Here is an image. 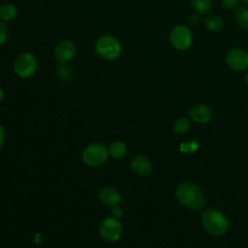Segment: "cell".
<instances>
[{
  "label": "cell",
  "mask_w": 248,
  "mask_h": 248,
  "mask_svg": "<svg viewBox=\"0 0 248 248\" xmlns=\"http://www.w3.org/2000/svg\"><path fill=\"white\" fill-rule=\"evenodd\" d=\"M176 198L181 204L191 209H200L204 204V199L201 190L191 182H183L178 185Z\"/></svg>",
  "instance_id": "cell-1"
},
{
  "label": "cell",
  "mask_w": 248,
  "mask_h": 248,
  "mask_svg": "<svg viewBox=\"0 0 248 248\" xmlns=\"http://www.w3.org/2000/svg\"><path fill=\"white\" fill-rule=\"evenodd\" d=\"M204 229L211 234L222 235L229 227L227 218L216 209H207L203 212L202 217Z\"/></svg>",
  "instance_id": "cell-2"
},
{
  "label": "cell",
  "mask_w": 248,
  "mask_h": 248,
  "mask_svg": "<svg viewBox=\"0 0 248 248\" xmlns=\"http://www.w3.org/2000/svg\"><path fill=\"white\" fill-rule=\"evenodd\" d=\"M95 50L102 58L106 60H114L121 53V44L112 35H103L97 40Z\"/></svg>",
  "instance_id": "cell-3"
},
{
  "label": "cell",
  "mask_w": 248,
  "mask_h": 248,
  "mask_svg": "<svg viewBox=\"0 0 248 248\" xmlns=\"http://www.w3.org/2000/svg\"><path fill=\"white\" fill-rule=\"evenodd\" d=\"M108 149L102 143H92L85 147L82 152L84 163L90 167L103 165L108 157Z\"/></svg>",
  "instance_id": "cell-4"
},
{
  "label": "cell",
  "mask_w": 248,
  "mask_h": 248,
  "mask_svg": "<svg viewBox=\"0 0 248 248\" xmlns=\"http://www.w3.org/2000/svg\"><path fill=\"white\" fill-rule=\"evenodd\" d=\"M14 70L16 74L22 78L32 77L37 70L36 57L31 52L19 54L14 63Z\"/></svg>",
  "instance_id": "cell-5"
},
{
  "label": "cell",
  "mask_w": 248,
  "mask_h": 248,
  "mask_svg": "<svg viewBox=\"0 0 248 248\" xmlns=\"http://www.w3.org/2000/svg\"><path fill=\"white\" fill-rule=\"evenodd\" d=\"M123 227L117 218L112 216L102 220L99 225V232L102 238L108 241H115L122 235Z\"/></svg>",
  "instance_id": "cell-6"
},
{
  "label": "cell",
  "mask_w": 248,
  "mask_h": 248,
  "mask_svg": "<svg viewBox=\"0 0 248 248\" xmlns=\"http://www.w3.org/2000/svg\"><path fill=\"white\" fill-rule=\"evenodd\" d=\"M170 41L175 48L187 49L192 44V33L186 26L176 25L170 30Z\"/></svg>",
  "instance_id": "cell-7"
},
{
  "label": "cell",
  "mask_w": 248,
  "mask_h": 248,
  "mask_svg": "<svg viewBox=\"0 0 248 248\" xmlns=\"http://www.w3.org/2000/svg\"><path fill=\"white\" fill-rule=\"evenodd\" d=\"M226 61L234 71H243L248 67V53L240 48H233L227 53Z\"/></svg>",
  "instance_id": "cell-8"
},
{
  "label": "cell",
  "mask_w": 248,
  "mask_h": 248,
  "mask_svg": "<svg viewBox=\"0 0 248 248\" xmlns=\"http://www.w3.org/2000/svg\"><path fill=\"white\" fill-rule=\"evenodd\" d=\"M76 51V46L72 41L63 40L55 46L54 57L58 62L66 63L75 57Z\"/></svg>",
  "instance_id": "cell-9"
},
{
  "label": "cell",
  "mask_w": 248,
  "mask_h": 248,
  "mask_svg": "<svg viewBox=\"0 0 248 248\" xmlns=\"http://www.w3.org/2000/svg\"><path fill=\"white\" fill-rule=\"evenodd\" d=\"M189 114L193 120L199 123H205L212 116V109L206 105H196L189 110Z\"/></svg>",
  "instance_id": "cell-10"
},
{
  "label": "cell",
  "mask_w": 248,
  "mask_h": 248,
  "mask_svg": "<svg viewBox=\"0 0 248 248\" xmlns=\"http://www.w3.org/2000/svg\"><path fill=\"white\" fill-rule=\"evenodd\" d=\"M131 168L133 171L140 176L147 175L151 171V163L147 157L143 155H138L133 158L131 163Z\"/></svg>",
  "instance_id": "cell-11"
},
{
  "label": "cell",
  "mask_w": 248,
  "mask_h": 248,
  "mask_svg": "<svg viewBox=\"0 0 248 248\" xmlns=\"http://www.w3.org/2000/svg\"><path fill=\"white\" fill-rule=\"evenodd\" d=\"M99 199L101 202L110 207L118 205L121 201L120 194L112 187H104L99 192Z\"/></svg>",
  "instance_id": "cell-12"
},
{
  "label": "cell",
  "mask_w": 248,
  "mask_h": 248,
  "mask_svg": "<svg viewBox=\"0 0 248 248\" xmlns=\"http://www.w3.org/2000/svg\"><path fill=\"white\" fill-rule=\"evenodd\" d=\"M204 24L205 27L211 32H219L224 27L223 19L216 15L207 16L204 19Z\"/></svg>",
  "instance_id": "cell-13"
},
{
  "label": "cell",
  "mask_w": 248,
  "mask_h": 248,
  "mask_svg": "<svg viewBox=\"0 0 248 248\" xmlns=\"http://www.w3.org/2000/svg\"><path fill=\"white\" fill-rule=\"evenodd\" d=\"M17 15V10L15 5L6 3L0 5V18L4 21L14 19Z\"/></svg>",
  "instance_id": "cell-14"
},
{
  "label": "cell",
  "mask_w": 248,
  "mask_h": 248,
  "mask_svg": "<svg viewBox=\"0 0 248 248\" xmlns=\"http://www.w3.org/2000/svg\"><path fill=\"white\" fill-rule=\"evenodd\" d=\"M108 154L115 158V159H120L126 154V145L122 141H113L110 143L108 146Z\"/></svg>",
  "instance_id": "cell-15"
},
{
  "label": "cell",
  "mask_w": 248,
  "mask_h": 248,
  "mask_svg": "<svg viewBox=\"0 0 248 248\" xmlns=\"http://www.w3.org/2000/svg\"><path fill=\"white\" fill-rule=\"evenodd\" d=\"M190 3L193 9L200 15L208 13L212 6L211 0H190Z\"/></svg>",
  "instance_id": "cell-16"
},
{
  "label": "cell",
  "mask_w": 248,
  "mask_h": 248,
  "mask_svg": "<svg viewBox=\"0 0 248 248\" xmlns=\"http://www.w3.org/2000/svg\"><path fill=\"white\" fill-rule=\"evenodd\" d=\"M234 18L236 23L242 28H248V8L239 7L235 10Z\"/></svg>",
  "instance_id": "cell-17"
},
{
  "label": "cell",
  "mask_w": 248,
  "mask_h": 248,
  "mask_svg": "<svg viewBox=\"0 0 248 248\" xmlns=\"http://www.w3.org/2000/svg\"><path fill=\"white\" fill-rule=\"evenodd\" d=\"M189 128H190V122L188 121V119L184 117L178 118L174 123V131L177 134H184L189 130Z\"/></svg>",
  "instance_id": "cell-18"
},
{
  "label": "cell",
  "mask_w": 248,
  "mask_h": 248,
  "mask_svg": "<svg viewBox=\"0 0 248 248\" xmlns=\"http://www.w3.org/2000/svg\"><path fill=\"white\" fill-rule=\"evenodd\" d=\"M57 75L62 80H69L72 77V72L69 67L64 65V63H60V65L57 67Z\"/></svg>",
  "instance_id": "cell-19"
},
{
  "label": "cell",
  "mask_w": 248,
  "mask_h": 248,
  "mask_svg": "<svg viewBox=\"0 0 248 248\" xmlns=\"http://www.w3.org/2000/svg\"><path fill=\"white\" fill-rule=\"evenodd\" d=\"M179 148H180V151L183 153H191V152H195L199 148V143L197 141L182 142Z\"/></svg>",
  "instance_id": "cell-20"
},
{
  "label": "cell",
  "mask_w": 248,
  "mask_h": 248,
  "mask_svg": "<svg viewBox=\"0 0 248 248\" xmlns=\"http://www.w3.org/2000/svg\"><path fill=\"white\" fill-rule=\"evenodd\" d=\"M8 36L9 32L7 25L3 21H0V46L6 43V41L8 40Z\"/></svg>",
  "instance_id": "cell-21"
},
{
  "label": "cell",
  "mask_w": 248,
  "mask_h": 248,
  "mask_svg": "<svg viewBox=\"0 0 248 248\" xmlns=\"http://www.w3.org/2000/svg\"><path fill=\"white\" fill-rule=\"evenodd\" d=\"M239 3V0H222V5L228 10L235 9Z\"/></svg>",
  "instance_id": "cell-22"
},
{
  "label": "cell",
  "mask_w": 248,
  "mask_h": 248,
  "mask_svg": "<svg viewBox=\"0 0 248 248\" xmlns=\"http://www.w3.org/2000/svg\"><path fill=\"white\" fill-rule=\"evenodd\" d=\"M111 216L114 218H119L122 216V209L118 205H114L111 207Z\"/></svg>",
  "instance_id": "cell-23"
},
{
  "label": "cell",
  "mask_w": 248,
  "mask_h": 248,
  "mask_svg": "<svg viewBox=\"0 0 248 248\" xmlns=\"http://www.w3.org/2000/svg\"><path fill=\"white\" fill-rule=\"evenodd\" d=\"M189 21L191 24H197L199 21H200V14H193L191 15L190 18H189Z\"/></svg>",
  "instance_id": "cell-24"
},
{
  "label": "cell",
  "mask_w": 248,
  "mask_h": 248,
  "mask_svg": "<svg viewBox=\"0 0 248 248\" xmlns=\"http://www.w3.org/2000/svg\"><path fill=\"white\" fill-rule=\"evenodd\" d=\"M4 140H5V130L4 128L0 125V148L2 147L3 143H4Z\"/></svg>",
  "instance_id": "cell-25"
},
{
  "label": "cell",
  "mask_w": 248,
  "mask_h": 248,
  "mask_svg": "<svg viewBox=\"0 0 248 248\" xmlns=\"http://www.w3.org/2000/svg\"><path fill=\"white\" fill-rule=\"evenodd\" d=\"M35 242L36 243H40L41 242V240H42V237H41V234L40 233H38V234H36V236H35Z\"/></svg>",
  "instance_id": "cell-26"
},
{
  "label": "cell",
  "mask_w": 248,
  "mask_h": 248,
  "mask_svg": "<svg viewBox=\"0 0 248 248\" xmlns=\"http://www.w3.org/2000/svg\"><path fill=\"white\" fill-rule=\"evenodd\" d=\"M3 99H4V91H3V89L0 87V103L3 101Z\"/></svg>",
  "instance_id": "cell-27"
},
{
  "label": "cell",
  "mask_w": 248,
  "mask_h": 248,
  "mask_svg": "<svg viewBox=\"0 0 248 248\" xmlns=\"http://www.w3.org/2000/svg\"><path fill=\"white\" fill-rule=\"evenodd\" d=\"M243 3H245V4H248V0H241Z\"/></svg>",
  "instance_id": "cell-28"
},
{
  "label": "cell",
  "mask_w": 248,
  "mask_h": 248,
  "mask_svg": "<svg viewBox=\"0 0 248 248\" xmlns=\"http://www.w3.org/2000/svg\"><path fill=\"white\" fill-rule=\"evenodd\" d=\"M246 82H247V85H248V74H247V76H246Z\"/></svg>",
  "instance_id": "cell-29"
}]
</instances>
